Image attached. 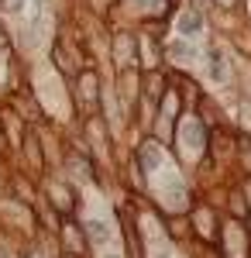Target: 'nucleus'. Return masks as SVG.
Segmentation results:
<instances>
[{"label": "nucleus", "instance_id": "f257e3e1", "mask_svg": "<svg viewBox=\"0 0 251 258\" xmlns=\"http://www.w3.org/2000/svg\"><path fill=\"white\" fill-rule=\"evenodd\" d=\"M203 141H207V131H203V124L190 120V124L182 127V145H186L190 152H196V148H203Z\"/></svg>", "mask_w": 251, "mask_h": 258}, {"label": "nucleus", "instance_id": "0eeeda50", "mask_svg": "<svg viewBox=\"0 0 251 258\" xmlns=\"http://www.w3.org/2000/svg\"><path fill=\"white\" fill-rule=\"evenodd\" d=\"M4 4H7V11H21V4H24V0H4Z\"/></svg>", "mask_w": 251, "mask_h": 258}, {"label": "nucleus", "instance_id": "f03ea898", "mask_svg": "<svg viewBox=\"0 0 251 258\" xmlns=\"http://www.w3.org/2000/svg\"><path fill=\"white\" fill-rule=\"evenodd\" d=\"M203 28V14L196 11V7H190L182 18H179V35H186V38H193L196 31Z\"/></svg>", "mask_w": 251, "mask_h": 258}, {"label": "nucleus", "instance_id": "423d86ee", "mask_svg": "<svg viewBox=\"0 0 251 258\" xmlns=\"http://www.w3.org/2000/svg\"><path fill=\"white\" fill-rule=\"evenodd\" d=\"M172 55H193V48L190 45H172Z\"/></svg>", "mask_w": 251, "mask_h": 258}, {"label": "nucleus", "instance_id": "39448f33", "mask_svg": "<svg viewBox=\"0 0 251 258\" xmlns=\"http://www.w3.org/2000/svg\"><path fill=\"white\" fill-rule=\"evenodd\" d=\"M210 73H213V80H224V76H227V69H224V55H220V52H213L210 55Z\"/></svg>", "mask_w": 251, "mask_h": 258}, {"label": "nucleus", "instance_id": "20e7f679", "mask_svg": "<svg viewBox=\"0 0 251 258\" xmlns=\"http://www.w3.org/2000/svg\"><path fill=\"white\" fill-rule=\"evenodd\" d=\"M90 238L97 241V244H103V241L110 238V231H107V224H100V220H93V224H90Z\"/></svg>", "mask_w": 251, "mask_h": 258}, {"label": "nucleus", "instance_id": "7ed1b4c3", "mask_svg": "<svg viewBox=\"0 0 251 258\" xmlns=\"http://www.w3.org/2000/svg\"><path fill=\"white\" fill-rule=\"evenodd\" d=\"M158 162H162V155H158V145H141V155H138V165L145 169V172H152V169H158Z\"/></svg>", "mask_w": 251, "mask_h": 258}, {"label": "nucleus", "instance_id": "6e6552de", "mask_svg": "<svg viewBox=\"0 0 251 258\" xmlns=\"http://www.w3.org/2000/svg\"><path fill=\"white\" fill-rule=\"evenodd\" d=\"M135 4H138V7H145V4H152V0H135Z\"/></svg>", "mask_w": 251, "mask_h": 258}, {"label": "nucleus", "instance_id": "1a4fd4ad", "mask_svg": "<svg viewBox=\"0 0 251 258\" xmlns=\"http://www.w3.org/2000/svg\"><path fill=\"white\" fill-rule=\"evenodd\" d=\"M103 258H120V255H103Z\"/></svg>", "mask_w": 251, "mask_h": 258}]
</instances>
